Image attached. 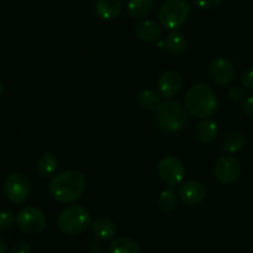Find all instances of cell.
<instances>
[{"label":"cell","instance_id":"cell-4","mask_svg":"<svg viewBox=\"0 0 253 253\" xmlns=\"http://www.w3.org/2000/svg\"><path fill=\"white\" fill-rule=\"evenodd\" d=\"M57 225L60 230L66 235H81L91 225V216L88 211L82 206H69L60 213Z\"/></svg>","mask_w":253,"mask_h":253},{"label":"cell","instance_id":"cell-14","mask_svg":"<svg viewBox=\"0 0 253 253\" xmlns=\"http://www.w3.org/2000/svg\"><path fill=\"white\" fill-rule=\"evenodd\" d=\"M135 35L140 40L152 42V41H157L162 36V28H160V25L157 21L144 20L137 26V29H135Z\"/></svg>","mask_w":253,"mask_h":253},{"label":"cell","instance_id":"cell-8","mask_svg":"<svg viewBox=\"0 0 253 253\" xmlns=\"http://www.w3.org/2000/svg\"><path fill=\"white\" fill-rule=\"evenodd\" d=\"M31 193L30 181L23 174L9 175L5 181V194L9 201L15 205L24 204Z\"/></svg>","mask_w":253,"mask_h":253},{"label":"cell","instance_id":"cell-30","mask_svg":"<svg viewBox=\"0 0 253 253\" xmlns=\"http://www.w3.org/2000/svg\"><path fill=\"white\" fill-rule=\"evenodd\" d=\"M6 252V242L1 236H0V253Z\"/></svg>","mask_w":253,"mask_h":253},{"label":"cell","instance_id":"cell-7","mask_svg":"<svg viewBox=\"0 0 253 253\" xmlns=\"http://www.w3.org/2000/svg\"><path fill=\"white\" fill-rule=\"evenodd\" d=\"M159 176L170 187H175L182 181L185 176V168L181 160L174 155L164 157L158 165Z\"/></svg>","mask_w":253,"mask_h":253},{"label":"cell","instance_id":"cell-27","mask_svg":"<svg viewBox=\"0 0 253 253\" xmlns=\"http://www.w3.org/2000/svg\"><path fill=\"white\" fill-rule=\"evenodd\" d=\"M228 96H230V98L232 99V101L240 102L245 98V91H243L241 87H231L230 91H228Z\"/></svg>","mask_w":253,"mask_h":253},{"label":"cell","instance_id":"cell-19","mask_svg":"<svg viewBox=\"0 0 253 253\" xmlns=\"http://www.w3.org/2000/svg\"><path fill=\"white\" fill-rule=\"evenodd\" d=\"M139 246L130 237H117L111 242L108 253H139Z\"/></svg>","mask_w":253,"mask_h":253},{"label":"cell","instance_id":"cell-29","mask_svg":"<svg viewBox=\"0 0 253 253\" xmlns=\"http://www.w3.org/2000/svg\"><path fill=\"white\" fill-rule=\"evenodd\" d=\"M242 107H243V111H245L246 114L253 117V96L246 98L245 101H243Z\"/></svg>","mask_w":253,"mask_h":253},{"label":"cell","instance_id":"cell-16","mask_svg":"<svg viewBox=\"0 0 253 253\" xmlns=\"http://www.w3.org/2000/svg\"><path fill=\"white\" fill-rule=\"evenodd\" d=\"M122 9L121 0H97L96 13L104 20L114 19Z\"/></svg>","mask_w":253,"mask_h":253},{"label":"cell","instance_id":"cell-17","mask_svg":"<svg viewBox=\"0 0 253 253\" xmlns=\"http://www.w3.org/2000/svg\"><path fill=\"white\" fill-rule=\"evenodd\" d=\"M154 9V0H128L126 11L132 18L140 19L149 15Z\"/></svg>","mask_w":253,"mask_h":253},{"label":"cell","instance_id":"cell-11","mask_svg":"<svg viewBox=\"0 0 253 253\" xmlns=\"http://www.w3.org/2000/svg\"><path fill=\"white\" fill-rule=\"evenodd\" d=\"M179 196L187 205H198L206 198V189L201 182L189 180L179 187Z\"/></svg>","mask_w":253,"mask_h":253},{"label":"cell","instance_id":"cell-5","mask_svg":"<svg viewBox=\"0 0 253 253\" xmlns=\"http://www.w3.org/2000/svg\"><path fill=\"white\" fill-rule=\"evenodd\" d=\"M190 13L191 8L185 0H167L160 5L158 16L164 28L174 30L186 23Z\"/></svg>","mask_w":253,"mask_h":253},{"label":"cell","instance_id":"cell-31","mask_svg":"<svg viewBox=\"0 0 253 253\" xmlns=\"http://www.w3.org/2000/svg\"><path fill=\"white\" fill-rule=\"evenodd\" d=\"M3 93H4V84L0 82V97L3 96Z\"/></svg>","mask_w":253,"mask_h":253},{"label":"cell","instance_id":"cell-26","mask_svg":"<svg viewBox=\"0 0 253 253\" xmlns=\"http://www.w3.org/2000/svg\"><path fill=\"white\" fill-rule=\"evenodd\" d=\"M241 82H242L243 87L248 89H253V67L243 72L242 77H241Z\"/></svg>","mask_w":253,"mask_h":253},{"label":"cell","instance_id":"cell-9","mask_svg":"<svg viewBox=\"0 0 253 253\" xmlns=\"http://www.w3.org/2000/svg\"><path fill=\"white\" fill-rule=\"evenodd\" d=\"M241 174L240 162L235 157L225 155L217 160L215 167V176L221 184H232Z\"/></svg>","mask_w":253,"mask_h":253},{"label":"cell","instance_id":"cell-13","mask_svg":"<svg viewBox=\"0 0 253 253\" xmlns=\"http://www.w3.org/2000/svg\"><path fill=\"white\" fill-rule=\"evenodd\" d=\"M218 128L217 124L211 119H205L200 122L195 128V138L198 142L203 144H210L217 137Z\"/></svg>","mask_w":253,"mask_h":253},{"label":"cell","instance_id":"cell-18","mask_svg":"<svg viewBox=\"0 0 253 253\" xmlns=\"http://www.w3.org/2000/svg\"><path fill=\"white\" fill-rule=\"evenodd\" d=\"M92 231L97 238L102 241L113 240L117 235V226L107 218H101L92 223Z\"/></svg>","mask_w":253,"mask_h":253},{"label":"cell","instance_id":"cell-20","mask_svg":"<svg viewBox=\"0 0 253 253\" xmlns=\"http://www.w3.org/2000/svg\"><path fill=\"white\" fill-rule=\"evenodd\" d=\"M38 171L42 177H51L56 172L58 167L57 157L52 153H45L38 160Z\"/></svg>","mask_w":253,"mask_h":253},{"label":"cell","instance_id":"cell-28","mask_svg":"<svg viewBox=\"0 0 253 253\" xmlns=\"http://www.w3.org/2000/svg\"><path fill=\"white\" fill-rule=\"evenodd\" d=\"M31 247L28 242L25 241H20V242L15 243L11 250V253H30Z\"/></svg>","mask_w":253,"mask_h":253},{"label":"cell","instance_id":"cell-23","mask_svg":"<svg viewBox=\"0 0 253 253\" xmlns=\"http://www.w3.org/2000/svg\"><path fill=\"white\" fill-rule=\"evenodd\" d=\"M176 203H177L176 194L170 189L162 191L159 198H158V206H159L160 210L163 211L174 210L175 206H176Z\"/></svg>","mask_w":253,"mask_h":253},{"label":"cell","instance_id":"cell-12","mask_svg":"<svg viewBox=\"0 0 253 253\" xmlns=\"http://www.w3.org/2000/svg\"><path fill=\"white\" fill-rule=\"evenodd\" d=\"M181 77L176 71H165L158 80V91L165 98H172L181 88Z\"/></svg>","mask_w":253,"mask_h":253},{"label":"cell","instance_id":"cell-3","mask_svg":"<svg viewBox=\"0 0 253 253\" xmlns=\"http://www.w3.org/2000/svg\"><path fill=\"white\" fill-rule=\"evenodd\" d=\"M155 122L165 132H179L187 122L186 111L177 102L165 101L155 111Z\"/></svg>","mask_w":253,"mask_h":253},{"label":"cell","instance_id":"cell-6","mask_svg":"<svg viewBox=\"0 0 253 253\" xmlns=\"http://www.w3.org/2000/svg\"><path fill=\"white\" fill-rule=\"evenodd\" d=\"M16 222L19 227L28 235H38L45 228L47 220L40 209L35 206H26L18 212Z\"/></svg>","mask_w":253,"mask_h":253},{"label":"cell","instance_id":"cell-21","mask_svg":"<svg viewBox=\"0 0 253 253\" xmlns=\"http://www.w3.org/2000/svg\"><path fill=\"white\" fill-rule=\"evenodd\" d=\"M138 103H139V106L142 107L143 109L155 112L159 108L160 104L163 103V101L157 92L150 91V89H144V91L140 92L139 96H138Z\"/></svg>","mask_w":253,"mask_h":253},{"label":"cell","instance_id":"cell-10","mask_svg":"<svg viewBox=\"0 0 253 253\" xmlns=\"http://www.w3.org/2000/svg\"><path fill=\"white\" fill-rule=\"evenodd\" d=\"M209 72L213 81L217 84L225 86L228 84L235 77V69L231 61L227 58L217 57L211 61L210 66H209Z\"/></svg>","mask_w":253,"mask_h":253},{"label":"cell","instance_id":"cell-24","mask_svg":"<svg viewBox=\"0 0 253 253\" xmlns=\"http://www.w3.org/2000/svg\"><path fill=\"white\" fill-rule=\"evenodd\" d=\"M16 216L10 211H1L0 212V231H6L13 227Z\"/></svg>","mask_w":253,"mask_h":253},{"label":"cell","instance_id":"cell-1","mask_svg":"<svg viewBox=\"0 0 253 253\" xmlns=\"http://www.w3.org/2000/svg\"><path fill=\"white\" fill-rule=\"evenodd\" d=\"M86 186L84 174L77 170H67L51 177L48 193L53 200L62 204L75 203L82 196Z\"/></svg>","mask_w":253,"mask_h":253},{"label":"cell","instance_id":"cell-2","mask_svg":"<svg viewBox=\"0 0 253 253\" xmlns=\"http://www.w3.org/2000/svg\"><path fill=\"white\" fill-rule=\"evenodd\" d=\"M185 106L187 112L196 118H208L217 109V97L210 86L194 84L186 92Z\"/></svg>","mask_w":253,"mask_h":253},{"label":"cell","instance_id":"cell-25","mask_svg":"<svg viewBox=\"0 0 253 253\" xmlns=\"http://www.w3.org/2000/svg\"><path fill=\"white\" fill-rule=\"evenodd\" d=\"M222 0H194V3L203 10H211L221 4Z\"/></svg>","mask_w":253,"mask_h":253},{"label":"cell","instance_id":"cell-32","mask_svg":"<svg viewBox=\"0 0 253 253\" xmlns=\"http://www.w3.org/2000/svg\"><path fill=\"white\" fill-rule=\"evenodd\" d=\"M93 253H101V252H93Z\"/></svg>","mask_w":253,"mask_h":253},{"label":"cell","instance_id":"cell-15","mask_svg":"<svg viewBox=\"0 0 253 253\" xmlns=\"http://www.w3.org/2000/svg\"><path fill=\"white\" fill-rule=\"evenodd\" d=\"M163 43H164L165 50L172 55H182L187 47L186 38L184 36V34L179 33V31L169 34L167 39L163 40Z\"/></svg>","mask_w":253,"mask_h":253},{"label":"cell","instance_id":"cell-22","mask_svg":"<svg viewBox=\"0 0 253 253\" xmlns=\"http://www.w3.org/2000/svg\"><path fill=\"white\" fill-rule=\"evenodd\" d=\"M245 145V137L238 132H232L225 137L222 142V149L227 153H236Z\"/></svg>","mask_w":253,"mask_h":253}]
</instances>
